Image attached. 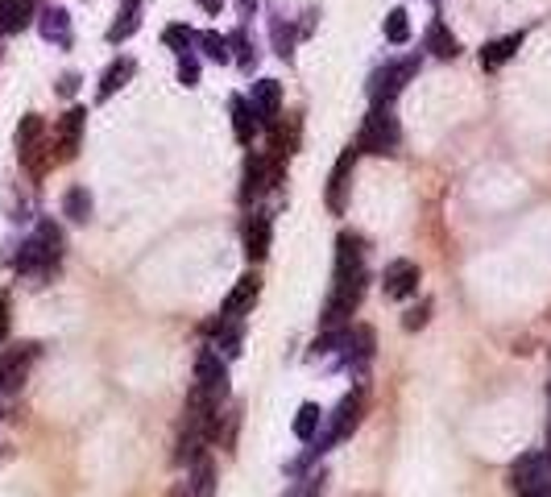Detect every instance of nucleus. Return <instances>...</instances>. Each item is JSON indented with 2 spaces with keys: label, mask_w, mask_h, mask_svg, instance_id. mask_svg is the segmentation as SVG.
I'll list each match as a JSON object with an SVG mask.
<instances>
[{
  "label": "nucleus",
  "mask_w": 551,
  "mask_h": 497,
  "mask_svg": "<svg viewBox=\"0 0 551 497\" xmlns=\"http://www.w3.org/2000/svg\"><path fill=\"white\" fill-rule=\"evenodd\" d=\"M361 294H365V248H361V237L345 232L336 240V270H332V294L324 303V315L319 324L332 332L348 319V315L361 307Z\"/></svg>",
  "instance_id": "obj_1"
},
{
  "label": "nucleus",
  "mask_w": 551,
  "mask_h": 497,
  "mask_svg": "<svg viewBox=\"0 0 551 497\" xmlns=\"http://www.w3.org/2000/svg\"><path fill=\"white\" fill-rule=\"evenodd\" d=\"M398 141H402V125H398V117H394V109H389V104H373L365 125H361L357 150L361 153H394Z\"/></svg>",
  "instance_id": "obj_2"
},
{
  "label": "nucleus",
  "mask_w": 551,
  "mask_h": 497,
  "mask_svg": "<svg viewBox=\"0 0 551 497\" xmlns=\"http://www.w3.org/2000/svg\"><path fill=\"white\" fill-rule=\"evenodd\" d=\"M50 145H46V120L38 117V112H30V117H22V125H17V158H22V166L30 174H46V166L55 162V153H46Z\"/></svg>",
  "instance_id": "obj_3"
},
{
  "label": "nucleus",
  "mask_w": 551,
  "mask_h": 497,
  "mask_svg": "<svg viewBox=\"0 0 551 497\" xmlns=\"http://www.w3.org/2000/svg\"><path fill=\"white\" fill-rule=\"evenodd\" d=\"M63 257V232L55 228V220H42L38 224V232H33V240H25L22 245V257H17V270H50L55 261Z\"/></svg>",
  "instance_id": "obj_4"
},
{
  "label": "nucleus",
  "mask_w": 551,
  "mask_h": 497,
  "mask_svg": "<svg viewBox=\"0 0 551 497\" xmlns=\"http://www.w3.org/2000/svg\"><path fill=\"white\" fill-rule=\"evenodd\" d=\"M510 476H514V493L519 497H551V456L547 452L519 456Z\"/></svg>",
  "instance_id": "obj_5"
},
{
  "label": "nucleus",
  "mask_w": 551,
  "mask_h": 497,
  "mask_svg": "<svg viewBox=\"0 0 551 497\" xmlns=\"http://www.w3.org/2000/svg\"><path fill=\"white\" fill-rule=\"evenodd\" d=\"M415 75H419V58L415 55L398 58V63H386L381 71H373V79H369V96H373V104H394V96H398Z\"/></svg>",
  "instance_id": "obj_6"
},
{
  "label": "nucleus",
  "mask_w": 551,
  "mask_h": 497,
  "mask_svg": "<svg viewBox=\"0 0 551 497\" xmlns=\"http://www.w3.org/2000/svg\"><path fill=\"white\" fill-rule=\"evenodd\" d=\"M83 120H87V109H66L55 125V137H50V153L55 162H71L79 153V141H83Z\"/></svg>",
  "instance_id": "obj_7"
},
{
  "label": "nucleus",
  "mask_w": 551,
  "mask_h": 497,
  "mask_svg": "<svg viewBox=\"0 0 551 497\" xmlns=\"http://www.w3.org/2000/svg\"><path fill=\"white\" fill-rule=\"evenodd\" d=\"M278 174H282V166H278V158H266V153H249L245 158V187H241V199L245 204H253L266 187H274L278 183Z\"/></svg>",
  "instance_id": "obj_8"
},
{
  "label": "nucleus",
  "mask_w": 551,
  "mask_h": 497,
  "mask_svg": "<svg viewBox=\"0 0 551 497\" xmlns=\"http://www.w3.org/2000/svg\"><path fill=\"white\" fill-rule=\"evenodd\" d=\"M419 282H423L419 266L398 257V261H389L386 274H381V291H386V299H411V294H419Z\"/></svg>",
  "instance_id": "obj_9"
},
{
  "label": "nucleus",
  "mask_w": 551,
  "mask_h": 497,
  "mask_svg": "<svg viewBox=\"0 0 551 497\" xmlns=\"http://www.w3.org/2000/svg\"><path fill=\"white\" fill-rule=\"evenodd\" d=\"M249 104H253L258 125L274 129V125H278V117H282V83H278V79H258V83H253V92H249Z\"/></svg>",
  "instance_id": "obj_10"
},
{
  "label": "nucleus",
  "mask_w": 551,
  "mask_h": 497,
  "mask_svg": "<svg viewBox=\"0 0 551 497\" xmlns=\"http://www.w3.org/2000/svg\"><path fill=\"white\" fill-rule=\"evenodd\" d=\"M357 158H361V150H357V145H348V150L336 158V166H332V179H328V207H332L336 216H345V191L353 187L348 179H353Z\"/></svg>",
  "instance_id": "obj_11"
},
{
  "label": "nucleus",
  "mask_w": 551,
  "mask_h": 497,
  "mask_svg": "<svg viewBox=\"0 0 551 497\" xmlns=\"http://www.w3.org/2000/svg\"><path fill=\"white\" fill-rule=\"evenodd\" d=\"M361 414H365V394H361V389H353V394H345V398H340V406H336V419H332V432H328V443L348 440V435L357 432Z\"/></svg>",
  "instance_id": "obj_12"
},
{
  "label": "nucleus",
  "mask_w": 551,
  "mask_h": 497,
  "mask_svg": "<svg viewBox=\"0 0 551 497\" xmlns=\"http://www.w3.org/2000/svg\"><path fill=\"white\" fill-rule=\"evenodd\" d=\"M33 357H38V344H17V348H9V353H0V389L22 386Z\"/></svg>",
  "instance_id": "obj_13"
},
{
  "label": "nucleus",
  "mask_w": 551,
  "mask_h": 497,
  "mask_svg": "<svg viewBox=\"0 0 551 497\" xmlns=\"http://www.w3.org/2000/svg\"><path fill=\"white\" fill-rule=\"evenodd\" d=\"M258 294H261V278H258V274H241L237 286H232V291H228V299L220 303V319H241L249 307L258 303Z\"/></svg>",
  "instance_id": "obj_14"
},
{
  "label": "nucleus",
  "mask_w": 551,
  "mask_h": 497,
  "mask_svg": "<svg viewBox=\"0 0 551 497\" xmlns=\"http://www.w3.org/2000/svg\"><path fill=\"white\" fill-rule=\"evenodd\" d=\"M33 17H38V0H0V38L22 33Z\"/></svg>",
  "instance_id": "obj_15"
},
{
  "label": "nucleus",
  "mask_w": 551,
  "mask_h": 497,
  "mask_svg": "<svg viewBox=\"0 0 551 497\" xmlns=\"http://www.w3.org/2000/svg\"><path fill=\"white\" fill-rule=\"evenodd\" d=\"M270 253V216L266 212H253L245 220V257L249 261H261Z\"/></svg>",
  "instance_id": "obj_16"
},
{
  "label": "nucleus",
  "mask_w": 551,
  "mask_h": 497,
  "mask_svg": "<svg viewBox=\"0 0 551 497\" xmlns=\"http://www.w3.org/2000/svg\"><path fill=\"white\" fill-rule=\"evenodd\" d=\"M519 46H522V33H506V38H497V42H489L485 50H481V66H485V71H502L510 58L519 55Z\"/></svg>",
  "instance_id": "obj_17"
},
{
  "label": "nucleus",
  "mask_w": 551,
  "mask_h": 497,
  "mask_svg": "<svg viewBox=\"0 0 551 497\" xmlns=\"http://www.w3.org/2000/svg\"><path fill=\"white\" fill-rule=\"evenodd\" d=\"M232 133H237L241 145H253V137H258V117H253V104L245 96H232Z\"/></svg>",
  "instance_id": "obj_18"
},
{
  "label": "nucleus",
  "mask_w": 551,
  "mask_h": 497,
  "mask_svg": "<svg viewBox=\"0 0 551 497\" xmlns=\"http://www.w3.org/2000/svg\"><path fill=\"white\" fill-rule=\"evenodd\" d=\"M191 493L195 497H216V460H212V456H195Z\"/></svg>",
  "instance_id": "obj_19"
},
{
  "label": "nucleus",
  "mask_w": 551,
  "mask_h": 497,
  "mask_svg": "<svg viewBox=\"0 0 551 497\" xmlns=\"http://www.w3.org/2000/svg\"><path fill=\"white\" fill-rule=\"evenodd\" d=\"M427 50H432L435 58H456L460 55V42H456V33L443 22H432L427 25Z\"/></svg>",
  "instance_id": "obj_20"
},
{
  "label": "nucleus",
  "mask_w": 551,
  "mask_h": 497,
  "mask_svg": "<svg viewBox=\"0 0 551 497\" xmlns=\"http://www.w3.org/2000/svg\"><path fill=\"white\" fill-rule=\"evenodd\" d=\"M133 71H137V63H133V58H117V63L100 75V100H109L112 92H120V87L133 79Z\"/></svg>",
  "instance_id": "obj_21"
},
{
  "label": "nucleus",
  "mask_w": 551,
  "mask_h": 497,
  "mask_svg": "<svg viewBox=\"0 0 551 497\" xmlns=\"http://www.w3.org/2000/svg\"><path fill=\"white\" fill-rule=\"evenodd\" d=\"M319 419H324V411H319V406H315V402H303V406H299V414H294V423H291L294 440L311 443L315 435H319Z\"/></svg>",
  "instance_id": "obj_22"
},
{
  "label": "nucleus",
  "mask_w": 551,
  "mask_h": 497,
  "mask_svg": "<svg viewBox=\"0 0 551 497\" xmlns=\"http://www.w3.org/2000/svg\"><path fill=\"white\" fill-rule=\"evenodd\" d=\"M42 38L58 46H71V22H66L63 9H46L42 13Z\"/></svg>",
  "instance_id": "obj_23"
},
{
  "label": "nucleus",
  "mask_w": 551,
  "mask_h": 497,
  "mask_svg": "<svg viewBox=\"0 0 551 497\" xmlns=\"http://www.w3.org/2000/svg\"><path fill=\"white\" fill-rule=\"evenodd\" d=\"M63 216L75 220V224H87V216H92V195H87V187H71V191L63 195Z\"/></svg>",
  "instance_id": "obj_24"
},
{
  "label": "nucleus",
  "mask_w": 551,
  "mask_h": 497,
  "mask_svg": "<svg viewBox=\"0 0 551 497\" xmlns=\"http://www.w3.org/2000/svg\"><path fill=\"white\" fill-rule=\"evenodd\" d=\"M195 42L204 46V55L212 58V63H232V42H228L224 33L204 30V33H195Z\"/></svg>",
  "instance_id": "obj_25"
},
{
  "label": "nucleus",
  "mask_w": 551,
  "mask_h": 497,
  "mask_svg": "<svg viewBox=\"0 0 551 497\" xmlns=\"http://www.w3.org/2000/svg\"><path fill=\"white\" fill-rule=\"evenodd\" d=\"M381 30H386V42H394V46L411 42V22H407V9H389Z\"/></svg>",
  "instance_id": "obj_26"
},
{
  "label": "nucleus",
  "mask_w": 551,
  "mask_h": 497,
  "mask_svg": "<svg viewBox=\"0 0 551 497\" xmlns=\"http://www.w3.org/2000/svg\"><path fill=\"white\" fill-rule=\"evenodd\" d=\"M137 13H141V9H120V17L112 22V30H109V42H112V46L125 42V38H133V33H137V25H141Z\"/></svg>",
  "instance_id": "obj_27"
},
{
  "label": "nucleus",
  "mask_w": 551,
  "mask_h": 497,
  "mask_svg": "<svg viewBox=\"0 0 551 497\" xmlns=\"http://www.w3.org/2000/svg\"><path fill=\"white\" fill-rule=\"evenodd\" d=\"M162 42H166V46H174L179 55H187V50H191V42H195V33L187 30V25H171V30L162 33Z\"/></svg>",
  "instance_id": "obj_28"
},
{
  "label": "nucleus",
  "mask_w": 551,
  "mask_h": 497,
  "mask_svg": "<svg viewBox=\"0 0 551 497\" xmlns=\"http://www.w3.org/2000/svg\"><path fill=\"white\" fill-rule=\"evenodd\" d=\"M228 42L237 46V63L245 66V71H253V63H258V50H253V46H249L245 30H237V33H232V38H228Z\"/></svg>",
  "instance_id": "obj_29"
},
{
  "label": "nucleus",
  "mask_w": 551,
  "mask_h": 497,
  "mask_svg": "<svg viewBox=\"0 0 551 497\" xmlns=\"http://www.w3.org/2000/svg\"><path fill=\"white\" fill-rule=\"evenodd\" d=\"M179 83H183V87H195V83H199V63H195L191 55L179 58Z\"/></svg>",
  "instance_id": "obj_30"
},
{
  "label": "nucleus",
  "mask_w": 551,
  "mask_h": 497,
  "mask_svg": "<svg viewBox=\"0 0 551 497\" xmlns=\"http://www.w3.org/2000/svg\"><path fill=\"white\" fill-rule=\"evenodd\" d=\"M427 311H432V303H423V307H415V311H407V319H402V327H407V332H415V327H423V324H427Z\"/></svg>",
  "instance_id": "obj_31"
},
{
  "label": "nucleus",
  "mask_w": 551,
  "mask_h": 497,
  "mask_svg": "<svg viewBox=\"0 0 551 497\" xmlns=\"http://www.w3.org/2000/svg\"><path fill=\"white\" fill-rule=\"evenodd\" d=\"M13 303H9V294H0V344L9 340V324H13Z\"/></svg>",
  "instance_id": "obj_32"
},
{
  "label": "nucleus",
  "mask_w": 551,
  "mask_h": 497,
  "mask_svg": "<svg viewBox=\"0 0 551 497\" xmlns=\"http://www.w3.org/2000/svg\"><path fill=\"white\" fill-rule=\"evenodd\" d=\"M270 30H274V46H278V55L286 58L291 55V30H282V22H274Z\"/></svg>",
  "instance_id": "obj_33"
},
{
  "label": "nucleus",
  "mask_w": 551,
  "mask_h": 497,
  "mask_svg": "<svg viewBox=\"0 0 551 497\" xmlns=\"http://www.w3.org/2000/svg\"><path fill=\"white\" fill-rule=\"evenodd\" d=\"M75 87H79V75H63L58 79V96H75Z\"/></svg>",
  "instance_id": "obj_34"
},
{
  "label": "nucleus",
  "mask_w": 551,
  "mask_h": 497,
  "mask_svg": "<svg viewBox=\"0 0 551 497\" xmlns=\"http://www.w3.org/2000/svg\"><path fill=\"white\" fill-rule=\"evenodd\" d=\"M195 4H199L207 17H220V9H224V0H195Z\"/></svg>",
  "instance_id": "obj_35"
},
{
  "label": "nucleus",
  "mask_w": 551,
  "mask_h": 497,
  "mask_svg": "<svg viewBox=\"0 0 551 497\" xmlns=\"http://www.w3.org/2000/svg\"><path fill=\"white\" fill-rule=\"evenodd\" d=\"M237 13L241 17H253V13H258V0H237Z\"/></svg>",
  "instance_id": "obj_36"
},
{
  "label": "nucleus",
  "mask_w": 551,
  "mask_h": 497,
  "mask_svg": "<svg viewBox=\"0 0 551 497\" xmlns=\"http://www.w3.org/2000/svg\"><path fill=\"white\" fill-rule=\"evenodd\" d=\"M120 9H141V0H120Z\"/></svg>",
  "instance_id": "obj_37"
}]
</instances>
